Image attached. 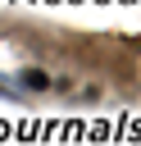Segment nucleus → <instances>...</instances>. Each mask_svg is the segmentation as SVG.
Segmentation results:
<instances>
[{
  "label": "nucleus",
  "instance_id": "nucleus-1",
  "mask_svg": "<svg viewBox=\"0 0 141 146\" xmlns=\"http://www.w3.org/2000/svg\"><path fill=\"white\" fill-rule=\"evenodd\" d=\"M23 87H36V91H41V87H45V73H41V68H27V73H23Z\"/></svg>",
  "mask_w": 141,
  "mask_h": 146
}]
</instances>
